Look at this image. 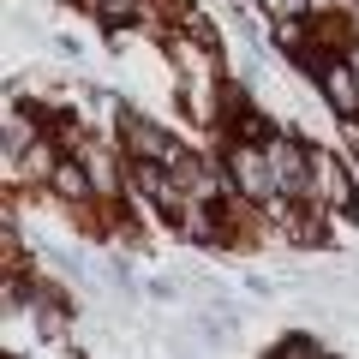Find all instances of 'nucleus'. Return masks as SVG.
Returning <instances> with one entry per match:
<instances>
[{
  "label": "nucleus",
  "mask_w": 359,
  "mask_h": 359,
  "mask_svg": "<svg viewBox=\"0 0 359 359\" xmlns=\"http://www.w3.org/2000/svg\"><path fill=\"white\" fill-rule=\"evenodd\" d=\"M323 90H330V102L341 108V114H353V108H359V78H353V66H330V72H323Z\"/></svg>",
  "instance_id": "f257e3e1"
},
{
  "label": "nucleus",
  "mask_w": 359,
  "mask_h": 359,
  "mask_svg": "<svg viewBox=\"0 0 359 359\" xmlns=\"http://www.w3.org/2000/svg\"><path fill=\"white\" fill-rule=\"evenodd\" d=\"M233 168H240V186H245L252 198H264L269 186H276V174H269V162H264V156H252V150H240V156H233Z\"/></svg>",
  "instance_id": "f03ea898"
},
{
  "label": "nucleus",
  "mask_w": 359,
  "mask_h": 359,
  "mask_svg": "<svg viewBox=\"0 0 359 359\" xmlns=\"http://www.w3.org/2000/svg\"><path fill=\"white\" fill-rule=\"evenodd\" d=\"M318 168H323V192H330V204H347L353 192H347V174H341V162H318Z\"/></svg>",
  "instance_id": "7ed1b4c3"
},
{
  "label": "nucleus",
  "mask_w": 359,
  "mask_h": 359,
  "mask_svg": "<svg viewBox=\"0 0 359 359\" xmlns=\"http://www.w3.org/2000/svg\"><path fill=\"white\" fill-rule=\"evenodd\" d=\"M132 144H138L144 156H168V138H162V132H150V126H132Z\"/></svg>",
  "instance_id": "20e7f679"
},
{
  "label": "nucleus",
  "mask_w": 359,
  "mask_h": 359,
  "mask_svg": "<svg viewBox=\"0 0 359 359\" xmlns=\"http://www.w3.org/2000/svg\"><path fill=\"white\" fill-rule=\"evenodd\" d=\"M60 192H66V198L84 192V174H78V168H60Z\"/></svg>",
  "instance_id": "39448f33"
},
{
  "label": "nucleus",
  "mask_w": 359,
  "mask_h": 359,
  "mask_svg": "<svg viewBox=\"0 0 359 359\" xmlns=\"http://www.w3.org/2000/svg\"><path fill=\"white\" fill-rule=\"evenodd\" d=\"M353 78H359V60H353Z\"/></svg>",
  "instance_id": "423d86ee"
}]
</instances>
